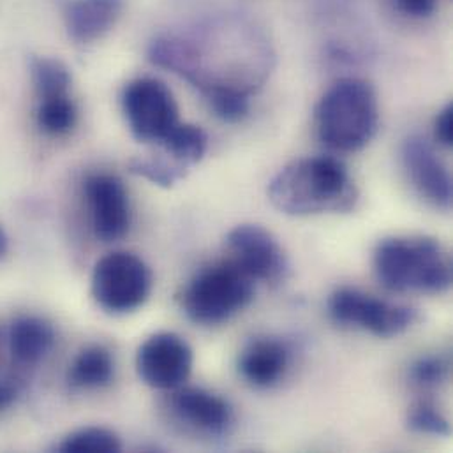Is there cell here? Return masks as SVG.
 I'll use <instances>...</instances> for the list:
<instances>
[{"mask_svg": "<svg viewBox=\"0 0 453 453\" xmlns=\"http://www.w3.org/2000/svg\"><path fill=\"white\" fill-rule=\"evenodd\" d=\"M270 203L288 216L349 212L358 191L348 168L335 157H302L284 166L268 186Z\"/></svg>", "mask_w": 453, "mask_h": 453, "instance_id": "cell-1", "label": "cell"}, {"mask_svg": "<svg viewBox=\"0 0 453 453\" xmlns=\"http://www.w3.org/2000/svg\"><path fill=\"white\" fill-rule=\"evenodd\" d=\"M380 282L395 293H443L452 286V257L434 238L394 236L374 252Z\"/></svg>", "mask_w": 453, "mask_h": 453, "instance_id": "cell-2", "label": "cell"}, {"mask_svg": "<svg viewBox=\"0 0 453 453\" xmlns=\"http://www.w3.org/2000/svg\"><path fill=\"white\" fill-rule=\"evenodd\" d=\"M378 127V96L365 80H339L316 106L318 136L335 152H358L365 149L376 136Z\"/></svg>", "mask_w": 453, "mask_h": 453, "instance_id": "cell-3", "label": "cell"}, {"mask_svg": "<svg viewBox=\"0 0 453 453\" xmlns=\"http://www.w3.org/2000/svg\"><path fill=\"white\" fill-rule=\"evenodd\" d=\"M254 298V280L233 261L203 268L184 291V311L191 321L218 325L227 321Z\"/></svg>", "mask_w": 453, "mask_h": 453, "instance_id": "cell-4", "label": "cell"}, {"mask_svg": "<svg viewBox=\"0 0 453 453\" xmlns=\"http://www.w3.org/2000/svg\"><path fill=\"white\" fill-rule=\"evenodd\" d=\"M150 289V268L131 252H111L94 266L92 295L108 312L126 314L140 309L149 300Z\"/></svg>", "mask_w": 453, "mask_h": 453, "instance_id": "cell-5", "label": "cell"}, {"mask_svg": "<svg viewBox=\"0 0 453 453\" xmlns=\"http://www.w3.org/2000/svg\"><path fill=\"white\" fill-rule=\"evenodd\" d=\"M122 108L133 136L142 143H159L179 124L172 90L156 78H138L124 88Z\"/></svg>", "mask_w": 453, "mask_h": 453, "instance_id": "cell-6", "label": "cell"}, {"mask_svg": "<svg viewBox=\"0 0 453 453\" xmlns=\"http://www.w3.org/2000/svg\"><path fill=\"white\" fill-rule=\"evenodd\" d=\"M328 314L339 326H357L378 337H395L418 318L406 305H394L353 288L337 289L328 300Z\"/></svg>", "mask_w": 453, "mask_h": 453, "instance_id": "cell-7", "label": "cell"}, {"mask_svg": "<svg viewBox=\"0 0 453 453\" xmlns=\"http://www.w3.org/2000/svg\"><path fill=\"white\" fill-rule=\"evenodd\" d=\"M193 369V349L177 334L161 332L149 337L138 349L136 371L156 390L184 387Z\"/></svg>", "mask_w": 453, "mask_h": 453, "instance_id": "cell-8", "label": "cell"}, {"mask_svg": "<svg viewBox=\"0 0 453 453\" xmlns=\"http://www.w3.org/2000/svg\"><path fill=\"white\" fill-rule=\"evenodd\" d=\"M229 261L254 282H280L288 273V257L270 231L257 225H240L227 233Z\"/></svg>", "mask_w": 453, "mask_h": 453, "instance_id": "cell-9", "label": "cell"}, {"mask_svg": "<svg viewBox=\"0 0 453 453\" xmlns=\"http://www.w3.org/2000/svg\"><path fill=\"white\" fill-rule=\"evenodd\" d=\"M92 227L99 240L115 242L131 226V205L122 180L110 173L90 175L85 182Z\"/></svg>", "mask_w": 453, "mask_h": 453, "instance_id": "cell-10", "label": "cell"}, {"mask_svg": "<svg viewBox=\"0 0 453 453\" xmlns=\"http://www.w3.org/2000/svg\"><path fill=\"white\" fill-rule=\"evenodd\" d=\"M403 163L422 198L438 209L452 207V177L427 140L410 138L403 147Z\"/></svg>", "mask_w": 453, "mask_h": 453, "instance_id": "cell-11", "label": "cell"}, {"mask_svg": "<svg viewBox=\"0 0 453 453\" xmlns=\"http://www.w3.org/2000/svg\"><path fill=\"white\" fill-rule=\"evenodd\" d=\"M172 408L182 424L211 438L225 436L233 426V410L227 401L203 388H177Z\"/></svg>", "mask_w": 453, "mask_h": 453, "instance_id": "cell-12", "label": "cell"}, {"mask_svg": "<svg viewBox=\"0 0 453 453\" xmlns=\"http://www.w3.org/2000/svg\"><path fill=\"white\" fill-rule=\"evenodd\" d=\"M289 365V351L284 342L270 337L250 341L240 353L238 369L247 383L257 388L277 385Z\"/></svg>", "mask_w": 453, "mask_h": 453, "instance_id": "cell-13", "label": "cell"}, {"mask_svg": "<svg viewBox=\"0 0 453 453\" xmlns=\"http://www.w3.org/2000/svg\"><path fill=\"white\" fill-rule=\"evenodd\" d=\"M122 12V0H73L65 9L69 37L87 44L108 34Z\"/></svg>", "mask_w": 453, "mask_h": 453, "instance_id": "cell-14", "label": "cell"}, {"mask_svg": "<svg viewBox=\"0 0 453 453\" xmlns=\"http://www.w3.org/2000/svg\"><path fill=\"white\" fill-rule=\"evenodd\" d=\"M55 332L37 316H21L9 328V351L19 365H35L51 351Z\"/></svg>", "mask_w": 453, "mask_h": 453, "instance_id": "cell-15", "label": "cell"}, {"mask_svg": "<svg viewBox=\"0 0 453 453\" xmlns=\"http://www.w3.org/2000/svg\"><path fill=\"white\" fill-rule=\"evenodd\" d=\"M115 362L111 353L103 346H88L71 364L67 381L78 390L104 388L113 381Z\"/></svg>", "mask_w": 453, "mask_h": 453, "instance_id": "cell-16", "label": "cell"}, {"mask_svg": "<svg viewBox=\"0 0 453 453\" xmlns=\"http://www.w3.org/2000/svg\"><path fill=\"white\" fill-rule=\"evenodd\" d=\"M168 156H172L179 165L191 166L203 159L209 147V138L205 131L193 124H177L166 138L161 142Z\"/></svg>", "mask_w": 453, "mask_h": 453, "instance_id": "cell-17", "label": "cell"}, {"mask_svg": "<svg viewBox=\"0 0 453 453\" xmlns=\"http://www.w3.org/2000/svg\"><path fill=\"white\" fill-rule=\"evenodd\" d=\"M76 119L78 110L69 94L41 99L37 108V124L44 133L51 136H64L73 131Z\"/></svg>", "mask_w": 453, "mask_h": 453, "instance_id": "cell-18", "label": "cell"}, {"mask_svg": "<svg viewBox=\"0 0 453 453\" xmlns=\"http://www.w3.org/2000/svg\"><path fill=\"white\" fill-rule=\"evenodd\" d=\"M32 80L39 99L67 96L71 87L67 67L55 58H35L32 62Z\"/></svg>", "mask_w": 453, "mask_h": 453, "instance_id": "cell-19", "label": "cell"}, {"mask_svg": "<svg viewBox=\"0 0 453 453\" xmlns=\"http://www.w3.org/2000/svg\"><path fill=\"white\" fill-rule=\"evenodd\" d=\"M120 449L119 436L104 427L80 429L58 445V452L62 453H117Z\"/></svg>", "mask_w": 453, "mask_h": 453, "instance_id": "cell-20", "label": "cell"}, {"mask_svg": "<svg viewBox=\"0 0 453 453\" xmlns=\"http://www.w3.org/2000/svg\"><path fill=\"white\" fill-rule=\"evenodd\" d=\"M203 96L207 97V103L211 104L216 117L227 124H236L249 113V94L243 90L214 87L205 90Z\"/></svg>", "mask_w": 453, "mask_h": 453, "instance_id": "cell-21", "label": "cell"}, {"mask_svg": "<svg viewBox=\"0 0 453 453\" xmlns=\"http://www.w3.org/2000/svg\"><path fill=\"white\" fill-rule=\"evenodd\" d=\"M129 170L163 188H172L186 177V166L168 165L161 159H133L129 163Z\"/></svg>", "mask_w": 453, "mask_h": 453, "instance_id": "cell-22", "label": "cell"}, {"mask_svg": "<svg viewBox=\"0 0 453 453\" xmlns=\"http://www.w3.org/2000/svg\"><path fill=\"white\" fill-rule=\"evenodd\" d=\"M408 426L411 431L420 434H433V436L450 434V426L447 418L429 404L415 406L408 417Z\"/></svg>", "mask_w": 453, "mask_h": 453, "instance_id": "cell-23", "label": "cell"}, {"mask_svg": "<svg viewBox=\"0 0 453 453\" xmlns=\"http://www.w3.org/2000/svg\"><path fill=\"white\" fill-rule=\"evenodd\" d=\"M449 376V364L441 357H424L411 367V378L417 385L431 388L441 385Z\"/></svg>", "mask_w": 453, "mask_h": 453, "instance_id": "cell-24", "label": "cell"}, {"mask_svg": "<svg viewBox=\"0 0 453 453\" xmlns=\"http://www.w3.org/2000/svg\"><path fill=\"white\" fill-rule=\"evenodd\" d=\"M434 134L440 145L450 149L453 145V106L452 103L447 104L436 117L434 122Z\"/></svg>", "mask_w": 453, "mask_h": 453, "instance_id": "cell-25", "label": "cell"}, {"mask_svg": "<svg viewBox=\"0 0 453 453\" xmlns=\"http://www.w3.org/2000/svg\"><path fill=\"white\" fill-rule=\"evenodd\" d=\"M394 2L403 14L417 19L429 18L431 14H434L438 7V0H394Z\"/></svg>", "mask_w": 453, "mask_h": 453, "instance_id": "cell-26", "label": "cell"}, {"mask_svg": "<svg viewBox=\"0 0 453 453\" xmlns=\"http://www.w3.org/2000/svg\"><path fill=\"white\" fill-rule=\"evenodd\" d=\"M18 399V388L11 383L0 381V411L11 408Z\"/></svg>", "mask_w": 453, "mask_h": 453, "instance_id": "cell-27", "label": "cell"}, {"mask_svg": "<svg viewBox=\"0 0 453 453\" xmlns=\"http://www.w3.org/2000/svg\"><path fill=\"white\" fill-rule=\"evenodd\" d=\"M7 247H9V240H7V234H5L4 227L0 225V257L7 252Z\"/></svg>", "mask_w": 453, "mask_h": 453, "instance_id": "cell-28", "label": "cell"}]
</instances>
